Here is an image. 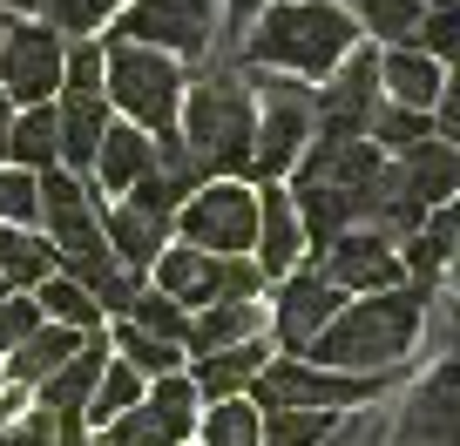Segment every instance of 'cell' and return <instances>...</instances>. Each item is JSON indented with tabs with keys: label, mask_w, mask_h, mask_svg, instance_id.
<instances>
[{
	"label": "cell",
	"mask_w": 460,
	"mask_h": 446,
	"mask_svg": "<svg viewBox=\"0 0 460 446\" xmlns=\"http://www.w3.org/2000/svg\"><path fill=\"white\" fill-rule=\"evenodd\" d=\"M420 325H427V284L373 291V298L345 304V311L312 338L305 359L332 365V372H359V379H393V365L420 345Z\"/></svg>",
	"instance_id": "6da1fadb"
},
{
	"label": "cell",
	"mask_w": 460,
	"mask_h": 446,
	"mask_svg": "<svg viewBox=\"0 0 460 446\" xmlns=\"http://www.w3.org/2000/svg\"><path fill=\"white\" fill-rule=\"evenodd\" d=\"M352 55V14H339L332 0H278L264 7L258 28L244 41V61L278 74H332L339 61Z\"/></svg>",
	"instance_id": "7a4b0ae2"
},
{
	"label": "cell",
	"mask_w": 460,
	"mask_h": 446,
	"mask_svg": "<svg viewBox=\"0 0 460 446\" xmlns=\"http://www.w3.org/2000/svg\"><path fill=\"white\" fill-rule=\"evenodd\" d=\"M251 136H258L251 88H244L237 68L217 61L210 74L190 82V136H183V149L203 162V176H230V170H251Z\"/></svg>",
	"instance_id": "3957f363"
},
{
	"label": "cell",
	"mask_w": 460,
	"mask_h": 446,
	"mask_svg": "<svg viewBox=\"0 0 460 446\" xmlns=\"http://www.w3.org/2000/svg\"><path fill=\"white\" fill-rule=\"evenodd\" d=\"M393 379H359V372H332L312 359H271L251 379L244 399L258 413H352V406H373Z\"/></svg>",
	"instance_id": "277c9868"
},
{
	"label": "cell",
	"mask_w": 460,
	"mask_h": 446,
	"mask_svg": "<svg viewBox=\"0 0 460 446\" xmlns=\"http://www.w3.org/2000/svg\"><path fill=\"white\" fill-rule=\"evenodd\" d=\"M109 95H115V109H122L143 136H156V143L176 136V116H183V74H176L170 55L115 41L109 48Z\"/></svg>",
	"instance_id": "5b68a950"
},
{
	"label": "cell",
	"mask_w": 460,
	"mask_h": 446,
	"mask_svg": "<svg viewBox=\"0 0 460 446\" xmlns=\"http://www.w3.org/2000/svg\"><path fill=\"white\" fill-rule=\"evenodd\" d=\"M264 271L244 258H210V250H163L156 258V291L176 298L183 311H210V304H258Z\"/></svg>",
	"instance_id": "8992f818"
},
{
	"label": "cell",
	"mask_w": 460,
	"mask_h": 446,
	"mask_svg": "<svg viewBox=\"0 0 460 446\" xmlns=\"http://www.w3.org/2000/svg\"><path fill=\"white\" fill-rule=\"evenodd\" d=\"M115 41L210 61L217 55V0H136L122 14V28H115Z\"/></svg>",
	"instance_id": "52a82bcc"
},
{
	"label": "cell",
	"mask_w": 460,
	"mask_h": 446,
	"mask_svg": "<svg viewBox=\"0 0 460 446\" xmlns=\"http://www.w3.org/2000/svg\"><path fill=\"white\" fill-rule=\"evenodd\" d=\"M176 231L190 250H210V258H244L258 244V197L244 183H210L176 210Z\"/></svg>",
	"instance_id": "ba28073f"
},
{
	"label": "cell",
	"mask_w": 460,
	"mask_h": 446,
	"mask_svg": "<svg viewBox=\"0 0 460 446\" xmlns=\"http://www.w3.org/2000/svg\"><path fill=\"white\" fill-rule=\"evenodd\" d=\"M264 122H258V136H251V176H285L291 162L312 149V95H305L291 74H264Z\"/></svg>",
	"instance_id": "9c48e42d"
},
{
	"label": "cell",
	"mask_w": 460,
	"mask_h": 446,
	"mask_svg": "<svg viewBox=\"0 0 460 446\" xmlns=\"http://www.w3.org/2000/svg\"><path fill=\"white\" fill-rule=\"evenodd\" d=\"M197 379H183V372H170V379H156V386L143 392V406L136 413H122L115 426H102V446H183L190 440V426H197Z\"/></svg>",
	"instance_id": "30bf717a"
},
{
	"label": "cell",
	"mask_w": 460,
	"mask_h": 446,
	"mask_svg": "<svg viewBox=\"0 0 460 446\" xmlns=\"http://www.w3.org/2000/svg\"><path fill=\"white\" fill-rule=\"evenodd\" d=\"M379 446H460V365H440L420 379V392L386 413V440Z\"/></svg>",
	"instance_id": "8fae6325"
},
{
	"label": "cell",
	"mask_w": 460,
	"mask_h": 446,
	"mask_svg": "<svg viewBox=\"0 0 460 446\" xmlns=\"http://www.w3.org/2000/svg\"><path fill=\"white\" fill-rule=\"evenodd\" d=\"M61 68H68V55H61V41L48 28H28V21H21V28L0 34V95L7 101L41 109L61 88Z\"/></svg>",
	"instance_id": "7c38bea8"
},
{
	"label": "cell",
	"mask_w": 460,
	"mask_h": 446,
	"mask_svg": "<svg viewBox=\"0 0 460 446\" xmlns=\"http://www.w3.org/2000/svg\"><path fill=\"white\" fill-rule=\"evenodd\" d=\"M318 277H325L332 291H345V298H352V291H393V284L406 277V264H400V244H393V237L359 231V223H352V231H345L339 244L318 258Z\"/></svg>",
	"instance_id": "4fadbf2b"
},
{
	"label": "cell",
	"mask_w": 460,
	"mask_h": 446,
	"mask_svg": "<svg viewBox=\"0 0 460 446\" xmlns=\"http://www.w3.org/2000/svg\"><path fill=\"white\" fill-rule=\"evenodd\" d=\"M345 304H352V298H345V291H332L318 271L285 277V291H278V311H271V331H278V345H285V359H305V352H312V338L345 311Z\"/></svg>",
	"instance_id": "5bb4252c"
},
{
	"label": "cell",
	"mask_w": 460,
	"mask_h": 446,
	"mask_svg": "<svg viewBox=\"0 0 460 446\" xmlns=\"http://www.w3.org/2000/svg\"><path fill=\"white\" fill-rule=\"evenodd\" d=\"M318 109V136H373L379 116V55H352L339 68V82L312 95Z\"/></svg>",
	"instance_id": "9a60e30c"
},
{
	"label": "cell",
	"mask_w": 460,
	"mask_h": 446,
	"mask_svg": "<svg viewBox=\"0 0 460 446\" xmlns=\"http://www.w3.org/2000/svg\"><path fill=\"white\" fill-rule=\"evenodd\" d=\"M379 143L373 136H312V149L298 156V189H345L359 197L379 176Z\"/></svg>",
	"instance_id": "2e32d148"
},
{
	"label": "cell",
	"mask_w": 460,
	"mask_h": 446,
	"mask_svg": "<svg viewBox=\"0 0 460 446\" xmlns=\"http://www.w3.org/2000/svg\"><path fill=\"white\" fill-rule=\"evenodd\" d=\"M170 231H176L170 210H149V203L122 197V203H115V216H109V250H115L122 271L143 277V271H156V258L170 250Z\"/></svg>",
	"instance_id": "e0dca14e"
},
{
	"label": "cell",
	"mask_w": 460,
	"mask_h": 446,
	"mask_svg": "<svg viewBox=\"0 0 460 446\" xmlns=\"http://www.w3.org/2000/svg\"><path fill=\"white\" fill-rule=\"evenodd\" d=\"M298 197L291 189H258V271L264 277H291V264H298Z\"/></svg>",
	"instance_id": "ac0fdd59"
},
{
	"label": "cell",
	"mask_w": 460,
	"mask_h": 446,
	"mask_svg": "<svg viewBox=\"0 0 460 446\" xmlns=\"http://www.w3.org/2000/svg\"><path fill=\"white\" fill-rule=\"evenodd\" d=\"M82 338H95V331H68V325H48L41 318V331H28V338L7 352V379H14V386H48V379L82 352Z\"/></svg>",
	"instance_id": "d6986e66"
},
{
	"label": "cell",
	"mask_w": 460,
	"mask_h": 446,
	"mask_svg": "<svg viewBox=\"0 0 460 446\" xmlns=\"http://www.w3.org/2000/svg\"><path fill=\"white\" fill-rule=\"evenodd\" d=\"M400 176H406V189H413L420 210H440V203L460 197V149L440 143V136H427L420 149L400 156Z\"/></svg>",
	"instance_id": "ffe728a7"
},
{
	"label": "cell",
	"mask_w": 460,
	"mask_h": 446,
	"mask_svg": "<svg viewBox=\"0 0 460 446\" xmlns=\"http://www.w3.org/2000/svg\"><path fill=\"white\" fill-rule=\"evenodd\" d=\"M440 82H447V68H440L433 55H420V48H393V55L379 61V88H386V101H400V109H420V116H433Z\"/></svg>",
	"instance_id": "44dd1931"
},
{
	"label": "cell",
	"mask_w": 460,
	"mask_h": 446,
	"mask_svg": "<svg viewBox=\"0 0 460 446\" xmlns=\"http://www.w3.org/2000/svg\"><path fill=\"white\" fill-rule=\"evenodd\" d=\"M264 365H271V345H264V338H251V345H230V352H217V359H197V392L210 406H224V399H244L251 392V379L264 372Z\"/></svg>",
	"instance_id": "7402d4cb"
},
{
	"label": "cell",
	"mask_w": 460,
	"mask_h": 446,
	"mask_svg": "<svg viewBox=\"0 0 460 446\" xmlns=\"http://www.w3.org/2000/svg\"><path fill=\"white\" fill-rule=\"evenodd\" d=\"M102 372H109V345H102V338H82V352H75L48 386H34V392H41V413H88Z\"/></svg>",
	"instance_id": "603a6c76"
},
{
	"label": "cell",
	"mask_w": 460,
	"mask_h": 446,
	"mask_svg": "<svg viewBox=\"0 0 460 446\" xmlns=\"http://www.w3.org/2000/svg\"><path fill=\"white\" fill-rule=\"evenodd\" d=\"M258 331H264V304H210V311L190 318L183 345L197 352V359H217V352H230V345H251Z\"/></svg>",
	"instance_id": "cb8c5ba5"
},
{
	"label": "cell",
	"mask_w": 460,
	"mask_h": 446,
	"mask_svg": "<svg viewBox=\"0 0 460 446\" xmlns=\"http://www.w3.org/2000/svg\"><path fill=\"white\" fill-rule=\"evenodd\" d=\"M156 170V136H143L136 122H122V129L102 136V156H95V176L102 189H115V197H129L143 176Z\"/></svg>",
	"instance_id": "d4e9b609"
},
{
	"label": "cell",
	"mask_w": 460,
	"mask_h": 446,
	"mask_svg": "<svg viewBox=\"0 0 460 446\" xmlns=\"http://www.w3.org/2000/svg\"><path fill=\"white\" fill-rule=\"evenodd\" d=\"M55 271H61V258H55L48 237L7 231V223H0V284H7V291H41Z\"/></svg>",
	"instance_id": "484cf974"
},
{
	"label": "cell",
	"mask_w": 460,
	"mask_h": 446,
	"mask_svg": "<svg viewBox=\"0 0 460 446\" xmlns=\"http://www.w3.org/2000/svg\"><path fill=\"white\" fill-rule=\"evenodd\" d=\"M352 223H359V210H352L345 189H298V231H305V244H312L318 258H325Z\"/></svg>",
	"instance_id": "4316f807"
},
{
	"label": "cell",
	"mask_w": 460,
	"mask_h": 446,
	"mask_svg": "<svg viewBox=\"0 0 460 446\" xmlns=\"http://www.w3.org/2000/svg\"><path fill=\"white\" fill-rule=\"evenodd\" d=\"M7 156H14V170L41 176L61 162V109H28V116H14V143H7Z\"/></svg>",
	"instance_id": "83f0119b"
},
{
	"label": "cell",
	"mask_w": 460,
	"mask_h": 446,
	"mask_svg": "<svg viewBox=\"0 0 460 446\" xmlns=\"http://www.w3.org/2000/svg\"><path fill=\"white\" fill-rule=\"evenodd\" d=\"M102 136H109L102 101H68V109H61V170L88 176V170H95V156H102Z\"/></svg>",
	"instance_id": "f1b7e54d"
},
{
	"label": "cell",
	"mask_w": 460,
	"mask_h": 446,
	"mask_svg": "<svg viewBox=\"0 0 460 446\" xmlns=\"http://www.w3.org/2000/svg\"><path fill=\"white\" fill-rule=\"evenodd\" d=\"M143 392H149V379L136 372V365L109 359V372H102V386H95V399H88L82 419H95V426H115L122 413H136V406H143Z\"/></svg>",
	"instance_id": "f546056e"
},
{
	"label": "cell",
	"mask_w": 460,
	"mask_h": 446,
	"mask_svg": "<svg viewBox=\"0 0 460 446\" xmlns=\"http://www.w3.org/2000/svg\"><path fill=\"white\" fill-rule=\"evenodd\" d=\"M34 304H41V318H48V325H68V331H95V325H102V304L88 298V291L75 284V277H61V271L48 277L41 291H34Z\"/></svg>",
	"instance_id": "4dcf8cb0"
},
{
	"label": "cell",
	"mask_w": 460,
	"mask_h": 446,
	"mask_svg": "<svg viewBox=\"0 0 460 446\" xmlns=\"http://www.w3.org/2000/svg\"><path fill=\"white\" fill-rule=\"evenodd\" d=\"M203 446H264V413L251 399H224L203 413Z\"/></svg>",
	"instance_id": "1f68e13d"
},
{
	"label": "cell",
	"mask_w": 460,
	"mask_h": 446,
	"mask_svg": "<svg viewBox=\"0 0 460 446\" xmlns=\"http://www.w3.org/2000/svg\"><path fill=\"white\" fill-rule=\"evenodd\" d=\"M115 352H122V365H136L149 386H156V379H170V372H183V345H170V338H149V331H136V325L115 331Z\"/></svg>",
	"instance_id": "d6a6232c"
},
{
	"label": "cell",
	"mask_w": 460,
	"mask_h": 446,
	"mask_svg": "<svg viewBox=\"0 0 460 446\" xmlns=\"http://www.w3.org/2000/svg\"><path fill=\"white\" fill-rule=\"evenodd\" d=\"M359 21H366V34H379V41L413 48L420 21H427V0H359Z\"/></svg>",
	"instance_id": "836d02e7"
},
{
	"label": "cell",
	"mask_w": 460,
	"mask_h": 446,
	"mask_svg": "<svg viewBox=\"0 0 460 446\" xmlns=\"http://www.w3.org/2000/svg\"><path fill=\"white\" fill-rule=\"evenodd\" d=\"M345 413H264V446H325Z\"/></svg>",
	"instance_id": "e575fe53"
},
{
	"label": "cell",
	"mask_w": 460,
	"mask_h": 446,
	"mask_svg": "<svg viewBox=\"0 0 460 446\" xmlns=\"http://www.w3.org/2000/svg\"><path fill=\"white\" fill-rule=\"evenodd\" d=\"M122 325H136V331H149V338H170V345H183V331H190V311L176 298H163V291H143V298L129 304V318Z\"/></svg>",
	"instance_id": "d590c367"
},
{
	"label": "cell",
	"mask_w": 460,
	"mask_h": 446,
	"mask_svg": "<svg viewBox=\"0 0 460 446\" xmlns=\"http://www.w3.org/2000/svg\"><path fill=\"white\" fill-rule=\"evenodd\" d=\"M433 136V116H420V109H400V101H386L373 116V143L393 149V156H406V149H420Z\"/></svg>",
	"instance_id": "8d00e7d4"
},
{
	"label": "cell",
	"mask_w": 460,
	"mask_h": 446,
	"mask_svg": "<svg viewBox=\"0 0 460 446\" xmlns=\"http://www.w3.org/2000/svg\"><path fill=\"white\" fill-rule=\"evenodd\" d=\"M34 216H41V176L0 170V223L7 231H34Z\"/></svg>",
	"instance_id": "74e56055"
},
{
	"label": "cell",
	"mask_w": 460,
	"mask_h": 446,
	"mask_svg": "<svg viewBox=\"0 0 460 446\" xmlns=\"http://www.w3.org/2000/svg\"><path fill=\"white\" fill-rule=\"evenodd\" d=\"M413 48H420V55H433V61H460V7H427Z\"/></svg>",
	"instance_id": "f35d334b"
},
{
	"label": "cell",
	"mask_w": 460,
	"mask_h": 446,
	"mask_svg": "<svg viewBox=\"0 0 460 446\" xmlns=\"http://www.w3.org/2000/svg\"><path fill=\"white\" fill-rule=\"evenodd\" d=\"M28 331H41V304H34L28 291H7V298H0V359H7Z\"/></svg>",
	"instance_id": "ab89813d"
},
{
	"label": "cell",
	"mask_w": 460,
	"mask_h": 446,
	"mask_svg": "<svg viewBox=\"0 0 460 446\" xmlns=\"http://www.w3.org/2000/svg\"><path fill=\"white\" fill-rule=\"evenodd\" d=\"M109 7H122V0H41V14L55 21L61 34H88L109 21Z\"/></svg>",
	"instance_id": "60d3db41"
},
{
	"label": "cell",
	"mask_w": 460,
	"mask_h": 446,
	"mask_svg": "<svg viewBox=\"0 0 460 446\" xmlns=\"http://www.w3.org/2000/svg\"><path fill=\"white\" fill-rule=\"evenodd\" d=\"M0 446H61V419L41 413V406H28V413H14L0 426Z\"/></svg>",
	"instance_id": "b9f144b4"
},
{
	"label": "cell",
	"mask_w": 460,
	"mask_h": 446,
	"mask_svg": "<svg viewBox=\"0 0 460 446\" xmlns=\"http://www.w3.org/2000/svg\"><path fill=\"white\" fill-rule=\"evenodd\" d=\"M433 136L460 149V61H454V74L440 82V101H433Z\"/></svg>",
	"instance_id": "7bdbcfd3"
},
{
	"label": "cell",
	"mask_w": 460,
	"mask_h": 446,
	"mask_svg": "<svg viewBox=\"0 0 460 446\" xmlns=\"http://www.w3.org/2000/svg\"><path fill=\"white\" fill-rule=\"evenodd\" d=\"M379 440H386V413H359V419H339V433L325 446H379Z\"/></svg>",
	"instance_id": "ee69618b"
},
{
	"label": "cell",
	"mask_w": 460,
	"mask_h": 446,
	"mask_svg": "<svg viewBox=\"0 0 460 446\" xmlns=\"http://www.w3.org/2000/svg\"><path fill=\"white\" fill-rule=\"evenodd\" d=\"M7 143H14V101L0 95V156H7Z\"/></svg>",
	"instance_id": "f6af8a7d"
},
{
	"label": "cell",
	"mask_w": 460,
	"mask_h": 446,
	"mask_svg": "<svg viewBox=\"0 0 460 446\" xmlns=\"http://www.w3.org/2000/svg\"><path fill=\"white\" fill-rule=\"evenodd\" d=\"M14 413H21V399H14V392H0V426H7Z\"/></svg>",
	"instance_id": "bcb514c9"
},
{
	"label": "cell",
	"mask_w": 460,
	"mask_h": 446,
	"mask_svg": "<svg viewBox=\"0 0 460 446\" xmlns=\"http://www.w3.org/2000/svg\"><path fill=\"white\" fill-rule=\"evenodd\" d=\"M251 7H258V0H230V14H237V21H244V14H251Z\"/></svg>",
	"instance_id": "7dc6e473"
},
{
	"label": "cell",
	"mask_w": 460,
	"mask_h": 446,
	"mask_svg": "<svg viewBox=\"0 0 460 446\" xmlns=\"http://www.w3.org/2000/svg\"><path fill=\"white\" fill-rule=\"evenodd\" d=\"M427 7H460V0H427Z\"/></svg>",
	"instance_id": "c3c4849f"
},
{
	"label": "cell",
	"mask_w": 460,
	"mask_h": 446,
	"mask_svg": "<svg viewBox=\"0 0 460 446\" xmlns=\"http://www.w3.org/2000/svg\"><path fill=\"white\" fill-rule=\"evenodd\" d=\"M454 365H460V331H454Z\"/></svg>",
	"instance_id": "681fc988"
},
{
	"label": "cell",
	"mask_w": 460,
	"mask_h": 446,
	"mask_svg": "<svg viewBox=\"0 0 460 446\" xmlns=\"http://www.w3.org/2000/svg\"><path fill=\"white\" fill-rule=\"evenodd\" d=\"M454 291H460V258H454Z\"/></svg>",
	"instance_id": "f907efd6"
}]
</instances>
